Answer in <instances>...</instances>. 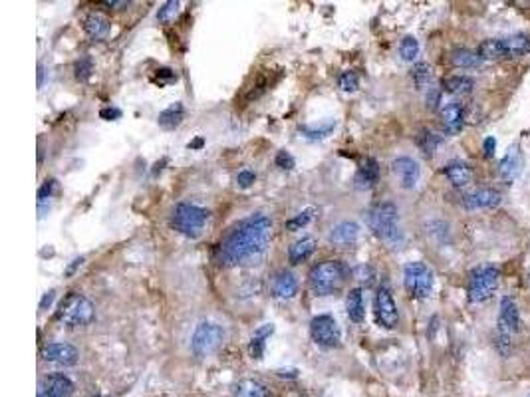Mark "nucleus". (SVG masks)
Instances as JSON below:
<instances>
[{
  "label": "nucleus",
  "instance_id": "27",
  "mask_svg": "<svg viewBox=\"0 0 530 397\" xmlns=\"http://www.w3.org/2000/svg\"><path fill=\"white\" fill-rule=\"evenodd\" d=\"M233 397H271V391L257 380H240L233 389Z\"/></svg>",
  "mask_w": 530,
  "mask_h": 397
},
{
  "label": "nucleus",
  "instance_id": "47",
  "mask_svg": "<svg viewBox=\"0 0 530 397\" xmlns=\"http://www.w3.org/2000/svg\"><path fill=\"white\" fill-rule=\"evenodd\" d=\"M54 298H56V290H50V292L44 294V296H42V300H40V310L50 308L52 302H54Z\"/></svg>",
  "mask_w": 530,
  "mask_h": 397
},
{
  "label": "nucleus",
  "instance_id": "21",
  "mask_svg": "<svg viewBox=\"0 0 530 397\" xmlns=\"http://www.w3.org/2000/svg\"><path fill=\"white\" fill-rule=\"evenodd\" d=\"M84 30L92 40H105L109 36V20L102 12H89L84 20Z\"/></svg>",
  "mask_w": 530,
  "mask_h": 397
},
{
  "label": "nucleus",
  "instance_id": "41",
  "mask_svg": "<svg viewBox=\"0 0 530 397\" xmlns=\"http://www.w3.org/2000/svg\"><path fill=\"white\" fill-rule=\"evenodd\" d=\"M358 86H359L358 72L348 69V72H343L342 76H340V87H342L343 92H356Z\"/></svg>",
  "mask_w": 530,
  "mask_h": 397
},
{
  "label": "nucleus",
  "instance_id": "26",
  "mask_svg": "<svg viewBox=\"0 0 530 397\" xmlns=\"http://www.w3.org/2000/svg\"><path fill=\"white\" fill-rule=\"evenodd\" d=\"M314 250H316V239H312V237L300 239L288 248V260L292 264H300V262L308 260L314 255Z\"/></svg>",
  "mask_w": 530,
  "mask_h": 397
},
{
  "label": "nucleus",
  "instance_id": "37",
  "mask_svg": "<svg viewBox=\"0 0 530 397\" xmlns=\"http://www.w3.org/2000/svg\"><path fill=\"white\" fill-rule=\"evenodd\" d=\"M179 10H181V2L169 0V2H165V4H161V8H159V12H157V20H159L161 24H171L173 20L177 18V14H179Z\"/></svg>",
  "mask_w": 530,
  "mask_h": 397
},
{
  "label": "nucleus",
  "instance_id": "28",
  "mask_svg": "<svg viewBox=\"0 0 530 397\" xmlns=\"http://www.w3.org/2000/svg\"><path fill=\"white\" fill-rule=\"evenodd\" d=\"M473 87H475V80L469 76H451L443 80V89L453 96H467L473 92Z\"/></svg>",
  "mask_w": 530,
  "mask_h": 397
},
{
  "label": "nucleus",
  "instance_id": "13",
  "mask_svg": "<svg viewBox=\"0 0 530 397\" xmlns=\"http://www.w3.org/2000/svg\"><path fill=\"white\" fill-rule=\"evenodd\" d=\"M524 169V157H522V151L518 147H511L507 151V155L502 157L498 161V167H496V175L498 179H502L505 183H513L514 179H518V175Z\"/></svg>",
  "mask_w": 530,
  "mask_h": 397
},
{
  "label": "nucleus",
  "instance_id": "3",
  "mask_svg": "<svg viewBox=\"0 0 530 397\" xmlns=\"http://www.w3.org/2000/svg\"><path fill=\"white\" fill-rule=\"evenodd\" d=\"M94 316H96V308L84 294L70 292L60 302L54 318H56V322H60L68 328H82L94 320Z\"/></svg>",
  "mask_w": 530,
  "mask_h": 397
},
{
  "label": "nucleus",
  "instance_id": "23",
  "mask_svg": "<svg viewBox=\"0 0 530 397\" xmlns=\"http://www.w3.org/2000/svg\"><path fill=\"white\" fill-rule=\"evenodd\" d=\"M502 48H505V58H514V56H524L530 52V34H518L502 38Z\"/></svg>",
  "mask_w": 530,
  "mask_h": 397
},
{
  "label": "nucleus",
  "instance_id": "34",
  "mask_svg": "<svg viewBox=\"0 0 530 397\" xmlns=\"http://www.w3.org/2000/svg\"><path fill=\"white\" fill-rule=\"evenodd\" d=\"M441 141H443V139L439 138L437 133L427 131V129L417 136V145L421 147V151H423L425 155H433V153L437 151V147L441 145Z\"/></svg>",
  "mask_w": 530,
  "mask_h": 397
},
{
  "label": "nucleus",
  "instance_id": "52",
  "mask_svg": "<svg viewBox=\"0 0 530 397\" xmlns=\"http://www.w3.org/2000/svg\"><path fill=\"white\" fill-rule=\"evenodd\" d=\"M44 84V68H42V64L38 66V87H42Z\"/></svg>",
  "mask_w": 530,
  "mask_h": 397
},
{
  "label": "nucleus",
  "instance_id": "22",
  "mask_svg": "<svg viewBox=\"0 0 530 397\" xmlns=\"http://www.w3.org/2000/svg\"><path fill=\"white\" fill-rule=\"evenodd\" d=\"M183 120H185V107H183L181 102H175V104H171L167 109H163V111L159 114L157 123H159L161 129L171 131V129H177V127L183 123Z\"/></svg>",
  "mask_w": 530,
  "mask_h": 397
},
{
  "label": "nucleus",
  "instance_id": "12",
  "mask_svg": "<svg viewBox=\"0 0 530 397\" xmlns=\"http://www.w3.org/2000/svg\"><path fill=\"white\" fill-rule=\"evenodd\" d=\"M392 171L403 189H415V185L419 183V177H421L419 163L411 157H397L392 163Z\"/></svg>",
  "mask_w": 530,
  "mask_h": 397
},
{
  "label": "nucleus",
  "instance_id": "39",
  "mask_svg": "<svg viewBox=\"0 0 530 397\" xmlns=\"http://www.w3.org/2000/svg\"><path fill=\"white\" fill-rule=\"evenodd\" d=\"M314 213H316V208L314 207L304 208L302 213H298L296 217H292L290 221H286V228H288V230H302V228L314 219Z\"/></svg>",
  "mask_w": 530,
  "mask_h": 397
},
{
  "label": "nucleus",
  "instance_id": "40",
  "mask_svg": "<svg viewBox=\"0 0 530 397\" xmlns=\"http://www.w3.org/2000/svg\"><path fill=\"white\" fill-rule=\"evenodd\" d=\"M495 347L500 356H509L511 354V332L496 326L495 330Z\"/></svg>",
  "mask_w": 530,
  "mask_h": 397
},
{
  "label": "nucleus",
  "instance_id": "44",
  "mask_svg": "<svg viewBox=\"0 0 530 397\" xmlns=\"http://www.w3.org/2000/svg\"><path fill=\"white\" fill-rule=\"evenodd\" d=\"M100 118L107 121L120 120L121 109H118V107H103V109H100Z\"/></svg>",
  "mask_w": 530,
  "mask_h": 397
},
{
  "label": "nucleus",
  "instance_id": "32",
  "mask_svg": "<svg viewBox=\"0 0 530 397\" xmlns=\"http://www.w3.org/2000/svg\"><path fill=\"white\" fill-rule=\"evenodd\" d=\"M274 332L273 324H262L260 328L255 332V336H253V340H251V356L255 358V360H262V356H264V342H266V338L271 336Z\"/></svg>",
  "mask_w": 530,
  "mask_h": 397
},
{
  "label": "nucleus",
  "instance_id": "43",
  "mask_svg": "<svg viewBox=\"0 0 530 397\" xmlns=\"http://www.w3.org/2000/svg\"><path fill=\"white\" fill-rule=\"evenodd\" d=\"M257 181V173L251 171V169H242V171L237 175V185L240 189H248L253 187V183Z\"/></svg>",
  "mask_w": 530,
  "mask_h": 397
},
{
  "label": "nucleus",
  "instance_id": "46",
  "mask_svg": "<svg viewBox=\"0 0 530 397\" xmlns=\"http://www.w3.org/2000/svg\"><path fill=\"white\" fill-rule=\"evenodd\" d=\"M483 149H485V157H493L496 151V139L487 138L483 141Z\"/></svg>",
  "mask_w": 530,
  "mask_h": 397
},
{
  "label": "nucleus",
  "instance_id": "31",
  "mask_svg": "<svg viewBox=\"0 0 530 397\" xmlns=\"http://www.w3.org/2000/svg\"><path fill=\"white\" fill-rule=\"evenodd\" d=\"M480 60H500L505 58V48H502V38H489L480 42L477 48Z\"/></svg>",
  "mask_w": 530,
  "mask_h": 397
},
{
  "label": "nucleus",
  "instance_id": "25",
  "mask_svg": "<svg viewBox=\"0 0 530 397\" xmlns=\"http://www.w3.org/2000/svg\"><path fill=\"white\" fill-rule=\"evenodd\" d=\"M377 179H379V163L374 157H368L358 169L356 183H358L359 187H374L377 183Z\"/></svg>",
  "mask_w": 530,
  "mask_h": 397
},
{
  "label": "nucleus",
  "instance_id": "4",
  "mask_svg": "<svg viewBox=\"0 0 530 397\" xmlns=\"http://www.w3.org/2000/svg\"><path fill=\"white\" fill-rule=\"evenodd\" d=\"M348 278V266L340 260H324L310 270V286L320 296L338 292Z\"/></svg>",
  "mask_w": 530,
  "mask_h": 397
},
{
  "label": "nucleus",
  "instance_id": "20",
  "mask_svg": "<svg viewBox=\"0 0 530 397\" xmlns=\"http://www.w3.org/2000/svg\"><path fill=\"white\" fill-rule=\"evenodd\" d=\"M498 326L505 328L507 332H518L520 328V314H518V308H516V302H514L511 296H505L500 300V316H498Z\"/></svg>",
  "mask_w": 530,
  "mask_h": 397
},
{
  "label": "nucleus",
  "instance_id": "7",
  "mask_svg": "<svg viewBox=\"0 0 530 397\" xmlns=\"http://www.w3.org/2000/svg\"><path fill=\"white\" fill-rule=\"evenodd\" d=\"M403 284H405V290L410 292L411 298L423 300V298H429L433 292L435 275L425 262L413 260V262H407L405 268H403Z\"/></svg>",
  "mask_w": 530,
  "mask_h": 397
},
{
  "label": "nucleus",
  "instance_id": "45",
  "mask_svg": "<svg viewBox=\"0 0 530 397\" xmlns=\"http://www.w3.org/2000/svg\"><path fill=\"white\" fill-rule=\"evenodd\" d=\"M441 100V92L437 87H431L427 94V107L429 109H437V104Z\"/></svg>",
  "mask_w": 530,
  "mask_h": 397
},
{
  "label": "nucleus",
  "instance_id": "38",
  "mask_svg": "<svg viewBox=\"0 0 530 397\" xmlns=\"http://www.w3.org/2000/svg\"><path fill=\"white\" fill-rule=\"evenodd\" d=\"M92 74H94V60H92L89 56L80 58V60L76 62V66H74V76H76V80H78V82H87V80L92 78Z\"/></svg>",
  "mask_w": 530,
  "mask_h": 397
},
{
  "label": "nucleus",
  "instance_id": "16",
  "mask_svg": "<svg viewBox=\"0 0 530 397\" xmlns=\"http://www.w3.org/2000/svg\"><path fill=\"white\" fill-rule=\"evenodd\" d=\"M443 173L445 177L449 179V183L453 187H457V189H463V187L471 185L473 177H475L473 167L469 163H465V161H449L443 167Z\"/></svg>",
  "mask_w": 530,
  "mask_h": 397
},
{
  "label": "nucleus",
  "instance_id": "54",
  "mask_svg": "<svg viewBox=\"0 0 530 397\" xmlns=\"http://www.w3.org/2000/svg\"><path fill=\"white\" fill-rule=\"evenodd\" d=\"M92 397H103V396H92Z\"/></svg>",
  "mask_w": 530,
  "mask_h": 397
},
{
  "label": "nucleus",
  "instance_id": "51",
  "mask_svg": "<svg viewBox=\"0 0 530 397\" xmlns=\"http://www.w3.org/2000/svg\"><path fill=\"white\" fill-rule=\"evenodd\" d=\"M278 376H282V378H286V376H288V378H296V376H298V372H296V369H290V372L278 369Z\"/></svg>",
  "mask_w": 530,
  "mask_h": 397
},
{
  "label": "nucleus",
  "instance_id": "10",
  "mask_svg": "<svg viewBox=\"0 0 530 397\" xmlns=\"http://www.w3.org/2000/svg\"><path fill=\"white\" fill-rule=\"evenodd\" d=\"M374 310H376V320L379 326L394 330L399 324V310H397V304H395L390 288L381 286L377 290L376 300H374Z\"/></svg>",
  "mask_w": 530,
  "mask_h": 397
},
{
  "label": "nucleus",
  "instance_id": "8",
  "mask_svg": "<svg viewBox=\"0 0 530 397\" xmlns=\"http://www.w3.org/2000/svg\"><path fill=\"white\" fill-rule=\"evenodd\" d=\"M224 340V332L219 324L215 322H201L191 340V350L197 358H206L211 354H215L221 347Z\"/></svg>",
  "mask_w": 530,
  "mask_h": 397
},
{
  "label": "nucleus",
  "instance_id": "36",
  "mask_svg": "<svg viewBox=\"0 0 530 397\" xmlns=\"http://www.w3.org/2000/svg\"><path fill=\"white\" fill-rule=\"evenodd\" d=\"M54 191H56V181L54 179L44 181V185L38 189V213H40V219L46 215V203H50Z\"/></svg>",
  "mask_w": 530,
  "mask_h": 397
},
{
  "label": "nucleus",
  "instance_id": "2",
  "mask_svg": "<svg viewBox=\"0 0 530 397\" xmlns=\"http://www.w3.org/2000/svg\"><path fill=\"white\" fill-rule=\"evenodd\" d=\"M365 223L370 230L376 235L379 241L388 242L390 246H399L405 241L403 226L399 219V211L394 203H377L365 211Z\"/></svg>",
  "mask_w": 530,
  "mask_h": 397
},
{
  "label": "nucleus",
  "instance_id": "50",
  "mask_svg": "<svg viewBox=\"0 0 530 397\" xmlns=\"http://www.w3.org/2000/svg\"><path fill=\"white\" fill-rule=\"evenodd\" d=\"M105 6H114V8H118V6H129V2H118V0H107V2H103Z\"/></svg>",
  "mask_w": 530,
  "mask_h": 397
},
{
  "label": "nucleus",
  "instance_id": "5",
  "mask_svg": "<svg viewBox=\"0 0 530 397\" xmlns=\"http://www.w3.org/2000/svg\"><path fill=\"white\" fill-rule=\"evenodd\" d=\"M498 278H500V270L493 264H480L477 268H473L469 275V280H467L469 300L473 304H479V302L493 298V294L498 288Z\"/></svg>",
  "mask_w": 530,
  "mask_h": 397
},
{
  "label": "nucleus",
  "instance_id": "24",
  "mask_svg": "<svg viewBox=\"0 0 530 397\" xmlns=\"http://www.w3.org/2000/svg\"><path fill=\"white\" fill-rule=\"evenodd\" d=\"M346 310L352 322L361 324L365 318V306H363V292L361 288H352L348 298H346Z\"/></svg>",
  "mask_w": 530,
  "mask_h": 397
},
{
  "label": "nucleus",
  "instance_id": "9",
  "mask_svg": "<svg viewBox=\"0 0 530 397\" xmlns=\"http://www.w3.org/2000/svg\"><path fill=\"white\" fill-rule=\"evenodd\" d=\"M310 336L316 344L320 347H326V350H332V347H338L340 342H342V332H340V326L338 322L328 316V314H320L316 318H312L310 322Z\"/></svg>",
  "mask_w": 530,
  "mask_h": 397
},
{
  "label": "nucleus",
  "instance_id": "6",
  "mask_svg": "<svg viewBox=\"0 0 530 397\" xmlns=\"http://www.w3.org/2000/svg\"><path fill=\"white\" fill-rule=\"evenodd\" d=\"M206 221H209V211L203 207L189 205V203H179L177 207L173 208L171 226L177 233L185 235L189 239L201 237Z\"/></svg>",
  "mask_w": 530,
  "mask_h": 397
},
{
  "label": "nucleus",
  "instance_id": "15",
  "mask_svg": "<svg viewBox=\"0 0 530 397\" xmlns=\"http://www.w3.org/2000/svg\"><path fill=\"white\" fill-rule=\"evenodd\" d=\"M74 396V383L64 374H52L40 383L38 397H72Z\"/></svg>",
  "mask_w": 530,
  "mask_h": 397
},
{
  "label": "nucleus",
  "instance_id": "35",
  "mask_svg": "<svg viewBox=\"0 0 530 397\" xmlns=\"http://www.w3.org/2000/svg\"><path fill=\"white\" fill-rule=\"evenodd\" d=\"M399 56L405 60V62H413L417 56H419V42L415 36H405L399 44Z\"/></svg>",
  "mask_w": 530,
  "mask_h": 397
},
{
  "label": "nucleus",
  "instance_id": "33",
  "mask_svg": "<svg viewBox=\"0 0 530 397\" xmlns=\"http://www.w3.org/2000/svg\"><path fill=\"white\" fill-rule=\"evenodd\" d=\"M411 78H413V84L417 89H431V84H433V69L425 62H419L415 64L413 69H411Z\"/></svg>",
  "mask_w": 530,
  "mask_h": 397
},
{
  "label": "nucleus",
  "instance_id": "42",
  "mask_svg": "<svg viewBox=\"0 0 530 397\" xmlns=\"http://www.w3.org/2000/svg\"><path fill=\"white\" fill-rule=\"evenodd\" d=\"M274 163H276V167H280V169H284V171H292V169L296 167V161H294V157H292L288 151H284V149L276 153Z\"/></svg>",
  "mask_w": 530,
  "mask_h": 397
},
{
  "label": "nucleus",
  "instance_id": "53",
  "mask_svg": "<svg viewBox=\"0 0 530 397\" xmlns=\"http://www.w3.org/2000/svg\"><path fill=\"white\" fill-rule=\"evenodd\" d=\"M189 147H191V149H199V147H203V139L201 138L195 139L193 143H189Z\"/></svg>",
  "mask_w": 530,
  "mask_h": 397
},
{
  "label": "nucleus",
  "instance_id": "30",
  "mask_svg": "<svg viewBox=\"0 0 530 397\" xmlns=\"http://www.w3.org/2000/svg\"><path fill=\"white\" fill-rule=\"evenodd\" d=\"M334 129H336V120H326L322 121L320 125H300V127H298V131H300L304 138L312 139V141L326 139Z\"/></svg>",
  "mask_w": 530,
  "mask_h": 397
},
{
  "label": "nucleus",
  "instance_id": "14",
  "mask_svg": "<svg viewBox=\"0 0 530 397\" xmlns=\"http://www.w3.org/2000/svg\"><path fill=\"white\" fill-rule=\"evenodd\" d=\"M42 358L46 362L58 363V365H76L80 352L72 344H62V342H54L42 347Z\"/></svg>",
  "mask_w": 530,
  "mask_h": 397
},
{
  "label": "nucleus",
  "instance_id": "29",
  "mask_svg": "<svg viewBox=\"0 0 530 397\" xmlns=\"http://www.w3.org/2000/svg\"><path fill=\"white\" fill-rule=\"evenodd\" d=\"M449 60H451V64L455 66V68H479L480 66V60L479 54L473 52V50H467V48H457V50H453L451 56H449Z\"/></svg>",
  "mask_w": 530,
  "mask_h": 397
},
{
  "label": "nucleus",
  "instance_id": "17",
  "mask_svg": "<svg viewBox=\"0 0 530 397\" xmlns=\"http://www.w3.org/2000/svg\"><path fill=\"white\" fill-rule=\"evenodd\" d=\"M271 290L280 300H292L298 294V280L290 270H280V272L274 275L273 282H271Z\"/></svg>",
  "mask_w": 530,
  "mask_h": 397
},
{
  "label": "nucleus",
  "instance_id": "11",
  "mask_svg": "<svg viewBox=\"0 0 530 397\" xmlns=\"http://www.w3.org/2000/svg\"><path fill=\"white\" fill-rule=\"evenodd\" d=\"M502 203V195L496 189H475L471 193H465L461 197V207L467 211H480V208H495Z\"/></svg>",
  "mask_w": 530,
  "mask_h": 397
},
{
  "label": "nucleus",
  "instance_id": "19",
  "mask_svg": "<svg viewBox=\"0 0 530 397\" xmlns=\"http://www.w3.org/2000/svg\"><path fill=\"white\" fill-rule=\"evenodd\" d=\"M359 239V226L352 221H343V223H338L330 230L328 235V241L336 246H350Z\"/></svg>",
  "mask_w": 530,
  "mask_h": 397
},
{
  "label": "nucleus",
  "instance_id": "48",
  "mask_svg": "<svg viewBox=\"0 0 530 397\" xmlns=\"http://www.w3.org/2000/svg\"><path fill=\"white\" fill-rule=\"evenodd\" d=\"M159 78H165L167 82H173V80H177V74L169 68H161L157 69V80H159Z\"/></svg>",
  "mask_w": 530,
  "mask_h": 397
},
{
  "label": "nucleus",
  "instance_id": "18",
  "mask_svg": "<svg viewBox=\"0 0 530 397\" xmlns=\"http://www.w3.org/2000/svg\"><path fill=\"white\" fill-rule=\"evenodd\" d=\"M441 123H443L445 133L449 136H457L461 133L463 125H465V109L459 102H451L441 109Z\"/></svg>",
  "mask_w": 530,
  "mask_h": 397
},
{
  "label": "nucleus",
  "instance_id": "49",
  "mask_svg": "<svg viewBox=\"0 0 530 397\" xmlns=\"http://www.w3.org/2000/svg\"><path fill=\"white\" fill-rule=\"evenodd\" d=\"M82 264H84V257H80V259H74L72 260V264H70L68 268L64 270V275H66V277H72V275H74V272H76V270H78Z\"/></svg>",
  "mask_w": 530,
  "mask_h": 397
},
{
  "label": "nucleus",
  "instance_id": "1",
  "mask_svg": "<svg viewBox=\"0 0 530 397\" xmlns=\"http://www.w3.org/2000/svg\"><path fill=\"white\" fill-rule=\"evenodd\" d=\"M273 239V221L257 213L242 219L221 242V260L226 266H240L258 260Z\"/></svg>",
  "mask_w": 530,
  "mask_h": 397
}]
</instances>
